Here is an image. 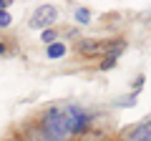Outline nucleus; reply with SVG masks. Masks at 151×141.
I'll list each match as a JSON object with an SVG mask.
<instances>
[{"label": "nucleus", "instance_id": "1", "mask_svg": "<svg viewBox=\"0 0 151 141\" xmlns=\"http://www.w3.org/2000/svg\"><path fill=\"white\" fill-rule=\"evenodd\" d=\"M40 131L45 134L48 141H65V139H68L70 131H68V121H65L63 109H50L48 114L43 116Z\"/></svg>", "mask_w": 151, "mask_h": 141}, {"label": "nucleus", "instance_id": "2", "mask_svg": "<svg viewBox=\"0 0 151 141\" xmlns=\"http://www.w3.org/2000/svg\"><path fill=\"white\" fill-rule=\"evenodd\" d=\"M63 114H65V121H68V131H70V134H81V131H86L88 116L83 114L78 106H68V109H63Z\"/></svg>", "mask_w": 151, "mask_h": 141}, {"label": "nucleus", "instance_id": "3", "mask_svg": "<svg viewBox=\"0 0 151 141\" xmlns=\"http://www.w3.org/2000/svg\"><path fill=\"white\" fill-rule=\"evenodd\" d=\"M55 15H58V10H55V5H40L35 13H33L30 18V28H35V30H40V28L50 25V23L55 20Z\"/></svg>", "mask_w": 151, "mask_h": 141}, {"label": "nucleus", "instance_id": "4", "mask_svg": "<svg viewBox=\"0 0 151 141\" xmlns=\"http://www.w3.org/2000/svg\"><path fill=\"white\" fill-rule=\"evenodd\" d=\"M149 139H151V121L139 124L129 136H126V141H149Z\"/></svg>", "mask_w": 151, "mask_h": 141}, {"label": "nucleus", "instance_id": "5", "mask_svg": "<svg viewBox=\"0 0 151 141\" xmlns=\"http://www.w3.org/2000/svg\"><path fill=\"white\" fill-rule=\"evenodd\" d=\"M78 50L83 55H96V53H103L106 50V43H101V40H81L78 43Z\"/></svg>", "mask_w": 151, "mask_h": 141}, {"label": "nucleus", "instance_id": "6", "mask_svg": "<svg viewBox=\"0 0 151 141\" xmlns=\"http://www.w3.org/2000/svg\"><path fill=\"white\" fill-rule=\"evenodd\" d=\"M65 50H68V48H65V43H60V40H55V43H50L48 48H45V55L55 60V58H63V55H65Z\"/></svg>", "mask_w": 151, "mask_h": 141}, {"label": "nucleus", "instance_id": "7", "mask_svg": "<svg viewBox=\"0 0 151 141\" xmlns=\"http://www.w3.org/2000/svg\"><path fill=\"white\" fill-rule=\"evenodd\" d=\"M116 58H119V55H113V53H108L106 58L101 60V70H111L113 65H116Z\"/></svg>", "mask_w": 151, "mask_h": 141}, {"label": "nucleus", "instance_id": "8", "mask_svg": "<svg viewBox=\"0 0 151 141\" xmlns=\"http://www.w3.org/2000/svg\"><path fill=\"white\" fill-rule=\"evenodd\" d=\"M76 20H78V23H83V25H86V23L91 20V13H88L86 8H78V10H76Z\"/></svg>", "mask_w": 151, "mask_h": 141}, {"label": "nucleus", "instance_id": "9", "mask_svg": "<svg viewBox=\"0 0 151 141\" xmlns=\"http://www.w3.org/2000/svg\"><path fill=\"white\" fill-rule=\"evenodd\" d=\"M13 23V18H10V13H5V10H0V28H8Z\"/></svg>", "mask_w": 151, "mask_h": 141}, {"label": "nucleus", "instance_id": "10", "mask_svg": "<svg viewBox=\"0 0 151 141\" xmlns=\"http://www.w3.org/2000/svg\"><path fill=\"white\" fill-rule=\"evenodd\" d=\"M134 103H136V96L131 93V96H126V98H119V101H116V106H134Z\"/></svg>", "mask_w": 151, "mask_h": 141}, {"label": "nucleus", "instance_id": "11", "mask_svg": "<svg viewBox=\"0 0 151 141\" xmlns=\"http://www.w3.org/2000/svg\"><path fill=\"white\" fill-rule=\"evenodd\" d=\"M40 38L50 45V43H55V33H53V30H43V35H40Z\"/></svg>", "mask_w": 151, "mask_h": 141}, {"label": "nucleus", "instance_id": "12", "mask_svg": "<svg viewBox=\"0 0 151 141\" xmlns=\"http://www.w3.org/2000/svg\"><path fill=\"white\" fill-rule=\"evenodd\" d=\"M141 86H144V76H139V78H136V83H134V96L141 91Z\"/></svg>", "mask_w": 151, "mask_h": 141}, {"label": "nucleus", "instance_id": "13", "mask_svg": "<svg viewBox=\"0 0 151 141\" xmlns=\"http://www.w3.org/2000/svg\"><path fill=\"white\" fill-rule=\"evenodd\" d=\"M8 5H10V0H0V10H5Z\"/></svg>", "mask_w": 151, "mask_h": 141}, {"label": "nucleus", "instance_id": "14", "mask_svg": "<svg viewBox=\"0 0 151 141\" xmlns=\"http://www.w3.org/2000/svg\"><path fill=\"white\" fill-rule=\"evenodd\" d=\"M5 53V43H3V40H0V55Z\"/></svg>", "mask_w": 151, "mask_h": 141}, {"label": "nucleus", "instance_id": "15", "mask_svg": "<svg viewBox=\"0 0 151 141\" xmlns=\"http://www.w3.org/2000/svg\"><path fill=\"white\" fill-rule=\"evenodd\" d=\"M10 141H20V139H10Z\"/></svg>", "mask_w": 151, "mask_h": 141}, {"label": "nucleus", "instance_id": "16", "mask_svg": "<svg viewBox=\"0 0 151 141\" xmlns=\"http://www.w3.org/2000/svg\"><path fill=\"white\" fill-rule=\"evenodd\" d=\"M98 141H106V139H98Z\"/></svg>", "mask_w": 151, "mask_h": 141}, {"label": "nucleus", "instance_id": "17", "mask_svg": "<svg viewBox=\"0 0 151 141\" xmlns=\"http://www.w3.org/2000/svg\"><path fill=\"white\" fill-rule=\"evenodd\" d=\"M149 141H151V139H149Z\"/></svg>", "mask_w": 151, "mask_h": 141}]
</instances>
